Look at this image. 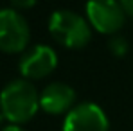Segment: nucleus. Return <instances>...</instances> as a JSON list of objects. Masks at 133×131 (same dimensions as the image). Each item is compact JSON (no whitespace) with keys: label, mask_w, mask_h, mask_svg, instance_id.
I'll return each instance as SVG.
<instances>
[{"label":"nucleus","mask_w":133,"mask_h":131,"mask_svg":"<svg viewBox=\"0 0 133 131\" xmlns=\"http://www.w3.org/2000/svg\"><path fill=\"white\" fill-rule=\"evenodd\" d=\"M40 109V93L27 79H15L0 92V111L11 124L29 122Z\"/></svg>","instance_id":"obj_1"},{"label":"nucleus","mask_w":133,"mask_h":131,"mask_svg":"<svg viewBox=\"0 0 133 131\" xmlns=\"http://www.w3.org/2000/svg\"><path fill=\"white\" fill-rule=\"evenodd\" d=\"M50 36L66 49H83L92 40V27L85 16L70 9H56L49 16Z\"/></svg>","instance_id":"obj_2"},{"label":"nucleus","mask_w":133,"mask_h":131,"mask_svg":"<svg viewBox=\"0 0 133 131\" xmlns=\"http://www.w3.org/2000/svg\"><path fill=\"white\" fill-rule=\"evenodd\" d=\"M31 31L29 23L13 7L0 9V50L7 54L23 52L29 43Z\"/></svg>","instance_id":"obj_3"},{"label":"nucleus","mask_w":133,"mask_h":131,"mask_svg":"<svg viewBox=\"0 0 133 131\" xmlns=\"http://www.w3.org/2000/svg\"><path fill=\"white\" fill-rule=\"evenodd\" d=\"M85 11L90 27L101 34L113 36L126 23V13L119 0H88Z\"/></svg>","instance_id":"obj_4"},{"label":"nucleus","mask_w":133,"mask_h":131,"mask_svg":"<svg viewBox=\"0 0 133 131\" xmlns=\"http://www.w3.org/2000/svg\"><path fill=\"white\" fill-rule=\"evenodd\" d=\"M61 131H110V120L95 102H79L65 115Z\"/></svg>","instance_id":"obj_5"},{"label":"nucleus","mask_w":133,"mask_h":131,"mask_svg":"<svg viewBox=\"0 0 133 131\" xmlns=\"http://www.w3.org/2000/svg\"><path fill=\"white\" fill-rule=\"evenodd\" d=\"M58 66V54L52 47L43 43L32 45L31 49L23 50L18 61L20 74L27 81L31 79H43L49 74L54 72Z\"/></svg>","instance_id":"obj_6"},{"label":"nucleus","mask_w":133,"mask_h":131,"mask_svg":"<svg viewBox=\"0 0 133 131\" xmlns=\"http://www.w3.org/2000/svg\"><path fill=\"white\" fill-rule=\"evenodd\" d=\"M76 90L61 81L49 83L40 92V108L49 115L68 113L76 104Z\"/></svg>","instance_id":"obj_7"},{"label":"nucleus","mask_w":133,"mask_h":131,"mask_svg":"<svg viewBox=\"0 0 133 131\" xmlns=\"http://www.w3.org/2000/svg\"><path fill=\"white\" fill-rule=\"evenodd\" d=\"M108 49H110V52L113 54V56L122 58V56H126L130 45H128V40H126L124 36H121V34H113L110 40H108Z\"/></svg>","instance_id":"obj_8"},{"label":"nucleus","mask_w":133,"mask_h":131,"mask_svg":"<svg viewBox=\"0 0 133 131\" xmlns=\"http://www.w3.org/2000/svg\"><path fill=\"white\" fill-rule=\"evenodd\" d=\"M38 0H11L13 4V9H29L36 4Z\"/></svg>","instance_id":"obj_9"},{"label":"nucleus","mask_w":133,"mask_h":131,"mask_svg":"<svg viewBox=\"0 0 133 131\" xmlns=\"http://www.w3.org/2000/svg\"><path fill=\"white\" fill-rule=\"evenodd\" d=\"M119 2H121L124 13H126L128 16H133V0H119Z\"/></svg>","instance_id":"obj_10"},{"label":"nucleus","mask_w":133,"mask_h":131,"mask_svg":"<svg viewBox=\"0 0 133 131\" xmlns=\"http://www.w3.org/2000/svg\"><path fill=\"white\" fill-rule=\"evenodd\" d=\"M2 131H25L22 126H18V124H9V126H5V128H2Z\"/></svg>","instance_id":"obj_11"},{"label":"nucleus","mask_w":133,"mask_h":131,"mask_svg":"<svg viewBox=\"0 0 133 131\" xmlns=\"http://www.w3.org/2000/svg\"><path fill=\"white\" fill-rule=\"evenodd\" d=\"M2 120H4V115H2V111H0V124H2Z\"/></svg>","instance_id":"obj_12"}]
</instances>
